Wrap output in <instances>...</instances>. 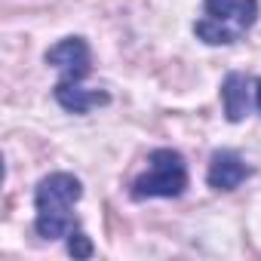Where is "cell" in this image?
I'll return each mask as SVG.
<instances>
[{"label":"cell","instance_id":"cell-3","mask_svg":"<svg viewBox=\"0 0 261 261\" xmlns=\"http://www.w3.org/2000/svg\"><path fill=\"white\" fill-rule=\"evenodd\" d=\"M151 172L139 175L133 181V197L136 200H151V197H181L188 188V166L185 157L172 148H157L151 151Z\"/></svg>","mask_w":261,"mask_h":261},{"label":"cell","instance_id":"cell-5","mask_svg":"<svg viewBox=\"0 0 261 261\" xmlns=\"http://www.w3.org/2000/svg\"><path fill=\"white\" fill-rule=\"evenodd\" d=\"M246 175H249V166L243 163V157L237 151H215L209 160L206 181L215 191H233L246 181Z\"/></svg>","mask_w":261,"mask_h":261},{"label":"cell","instance_id":"cell-4","mask_svg":"<svg viewBox=\"0 0 261 261\" xmlns=\"http://www.w3.org/2000/svg\"><path fill=\"white\" fill-rule=\"evenodd\" d=\"M46 65H53L62 80H83L89 74V46L83 37H65L46 49Z\"/></svg>","mask_w":261,"mask_h":261},{"label":"cell","instance_id":"cell-9","mask_svg":"<svg viewBox=\"0 0 261 261\" xmlns=\"http://www.w3.org/2000/svg\"><path fill=\"white\" fill-rule=\"evenodd\" d=\"M255 105H258V111H261V80L255 83Z\"/></svg>","mask_w":261,"mask_h":261},{"label":"cell","instance_id":"cell-8","mask_svg":"<svg viewBox=\"0 0 261 261\" xmlns=\"http://www.w3.org/2000/svg\"><path fill=\"white\" fill-rule=\"evenodd\" d=\"M68 255H74V258H92V240L83 230L68 233Z\"/></svg>","mask_w":261,"mask_h":261},{"label":"cell","instance_id":"cell-1","mask_svg":"<svg viewBox=\"0 0 261 261\" xmlns=\"http://www.w3.org/2000/svg\"><path fill=\"white\" fill-rule=\"evenodd\" d=\"M80 194H83V185L71 172H53V175L37 181V191H34L37 221H34V227L43 240H62V237L74 233L77 221H74L71 209L80 200Z\"/></svg>","mask_w":261,"mask_h":261},{"label":"cell","instance_id":"cell-7","mask_svg":"<svg viewBox=\"0 0 261 261\" xmlns=\"http://www.w3.org/2000/svg\"><path fill=\"white\" fill-rule=\"evenodd\" d=\"M221 105H224V117L230 123H240L249 108H252V98H249V80L246 74H227L224 83H221Z\"/></svg>","mask_w":261,"mask_h":261},{"label":"cell","instance_id":"cell-6","mask_svg":"<svg viewBox=\"0 0 261 261\" xmlns=\"http://www.w3.org/2000/svg\"><path fill=\"white\" fill-rule=\"evenodd\" d=\"M56 101L68 111V114H86L95 105H108V92H95V89H83L80 80H59L53 89Z\"/></svg>","mask_w":261,"mask_h":261},{"label":"cell","instance_id":"cell-2","mask_svg":"<svg viewBox=\"0 0 261 261\" xmlns=\"http://www.w3.org/2000/svg\"><path fill=\"white\" fill-rule=\"evenodd\" d=\"M203 19L194 22V34L209 46L237 43L258 19V0H203Z\"/></svg>","mask_w":261,"mask_h":261}]
</instances>
